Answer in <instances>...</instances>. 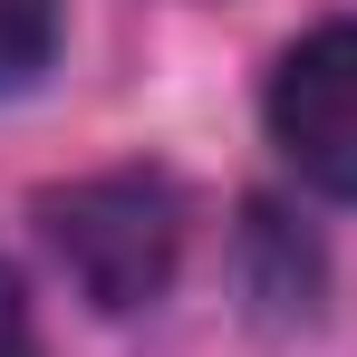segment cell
<instances>
[{"label": "cell", "mask_w": 357, "mask_h": 357, "mask_svg": "<svg viewBox=\"0 0 357 357\" xmlns=\"http://www.w3.org/2000/svg\"><path fill=\"white\" fill-rule=\"evenodd\" d=\"M59 59V0H0V97H20Z\"/></svg>", "instance_id": "3957f363"}, {"label": "cell", "mask_w": 357, "mask_h": 357, "mask_svg": "<svg viewBox=\"0 0 357 357\" xmlns=\"http://www.w3.org/2000/svg\"><path fill=\"white\" fill-rule=\"evenodd\" d=\"M0 357H39V328H29V299L10 280V261H0Z\"/></svg>", "instance_id": "277c9868"}, {"label": "cell", "mask_w": 357, "mask_h": 357, "mask_svg": "<svg viewBox=\"0 0 357 357\" xmlns=\"http://www.w3.org/2000/svg\"><path fill=\"white\" fill-rule=\"evenodd\" d=\"M271 145L299 183L357 203V20H319L271 68Z\"/></svg>", "instance_id": "7a4b0ae2"}, {"label": "cell", "mask_w": 357, "mask_h": 357, "mask_svg": "<svg viewBox=\"0 0 357 357\" xmlns=\"http://www.w3.org/2000/svg\"><path fill=\"white\" fill-rule=\"evenodd\" d=\"M39 222H49V251H59V271L77 280L87 309L135 319V309H155V299L174 290V261H183V193H174V174H155V165L87 174V183H68V193H49Z\"/></svg>", "instance_id": "6da1fadb"}]
</instances>
